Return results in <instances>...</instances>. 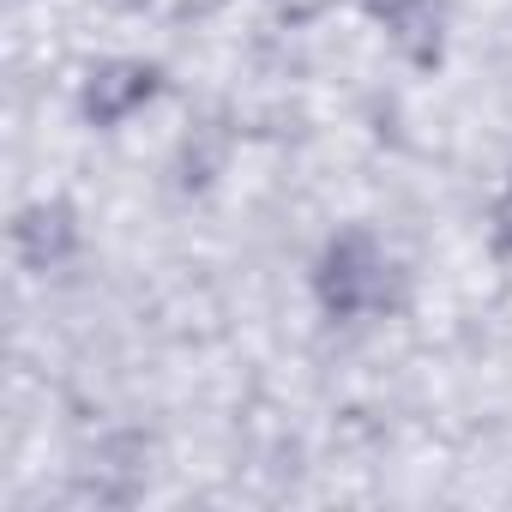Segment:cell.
I'll list each match as a JSON object with an SVG mask.
<instances>
[{
	"instance_id": "1",
	"label": "cell",
	"mask_w": 512,
	"mask_h": 512,
	"mask_svg": "<svg viewBox=\"0 0 512 512\" xmlns=\"http://www.w3.org/2000/svg\"><path fill=\"white\" fill-rule=\"evenodd\" d=\"M314 290H320V308L332 320H362V314H380L392 302V266L368 229H344L326 253H320V272H314Z\"/></svg>"
},
{
	"instance_id": "2",
	"label": "cell",
	"mask_w": 512,
	"mask_h": 512,
	"mask_svg": "<svg viewBox=\"0 0 512 512\" xmlns=\"http://www.w3.org/2000/svg\"><path fill=\"white\" fill-rule=\"evenodd\" d=\"M157 85H163V73L151 67V61H103L91 79H85V121H97V127H115V121H127L139 103H151L157 97Z\"/></svg>"
},
{
	"instance_id": "3",
	"label": "cell",
	"mask_w": 512,
	"mask_h": 512,
	"mask_svg": "<svg viewBox=\"0 0 512 512\" xmlns=\"http://www.w3.org/2000/svg\"><path fill=\"white\" fill-rule=\"evenodd\" d=\"M73 241H79V223H73V211L61 199H43V205L19 211V223H13V247H19V260L31 272L61 266L67 253H73Z\"/></svg>"
},
{
	"instance_id": "4",
	"label": "cell",
	"mask_w": 512,
	"mask_h": 512,
	"mask_svg": "<svg viewBox=\"0 0 512 512\" xmlns=\"http://www.w3.org/2000/svg\"><path fill=\"white\" fill-rule=\"evenodd\" d=\"M488 241H494L500 260H512V187L500 193V205H494V217H488Z\"/></svg>"
},
{
	"instance_id": "5",
	"label": "cell",
	"mask_w": 512,
	"mask_h": 512,
	"mask_svg": "<svg viewBox=\"0 0 512 512\" xmlns=\"http://www.w3.org/2000/svg\"><path fill=\"white\" fill-rule=\"evenodd\" d=\"M115 7H145V0H115Z\"/></svg>"
}]
</instances>
